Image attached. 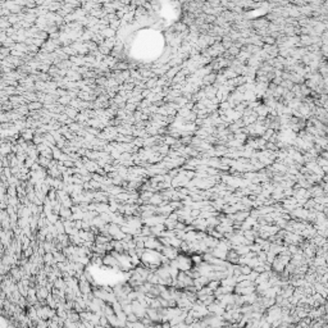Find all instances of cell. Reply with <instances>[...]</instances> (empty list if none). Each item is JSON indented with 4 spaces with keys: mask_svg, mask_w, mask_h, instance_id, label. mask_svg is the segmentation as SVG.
I'll return each mask as SVG.
<instances>
[{
    "mask_svg": "<svg viewBox=\"0 0 328 328\" xmlns=\"http://www.w3.org/2000/svg\"><path fill=\"white\" fill-rule=\"evenodd\" d=\"M41 107V103H31V104H28V108L30 109H37V108H40Z\"/></svg>",
    "mask_w": 328,
    "mask_h": 328,
    "instance_id": "cell-14",
    "label": "cell"
},
{
    "mask_svg": "<svg viewBox=\"0 0 328 328\" xmlns=\"http://www.w3.org/2000/svg\"><path fill=\"white\" fill-rule=\"evenodd\" d=\"M127 320L128 322H132V323H135V322H139L140 320V318L136 315V314H129V315H127Z\"/></svg>",
    "mask_w": 328,
    "mask_h": 328,
    "instance_id": "cell-10",
    "label": "cell"
},
{
    "mask_svg": "<svg viewBox=\"0 0 328 328\" xmlns=\"http://www.w3.org/2000/svg\"><path fill=\"white\" fill-rule=\"evenodd\" d=\"M95 328H107V327H103V325H100V324H99V325H96Z\"/></svg>",
    "mask_w": 328,
    "mask_h": 328,
    "instance_id": "cell-15",
    "label": "cell"
},
{
    "mask_svg": "<svg viewBox=\"0 0 328 328\" xmlns=\"http://www.w3.org/2000/svg\"><path fill=\"white\" fill-rule=\"evenodd\" d=\"M123 311L127 314V315H129V314H132L134 313V308H132V303L131 304H127V305H124L123 306Z\"/></svg>",
    "mask_w": 328,
    "mask_h": 328,
    "instance_id": "cell-9",
    "label": "cell"
},
{
    "mask_svg": "<svg viewBox=\"0 0 328 328\" xmlns=\"http://www.w3.org/2000/svg\"><path fill=\"white\" fill-rule=\"evenodd\" d=\"M67 117H71V118H76L77 116V110L76 109H67Z\"/></svg>",
    "mask_w": 328,
    "mask_h": 328,
    "instance_id": "cell-11",
    "label": "cell"
},
{
    "mask_svg": "<svg viewBox=\"0 0 328 328\" xmlns=\"http://www.w3.org/2000/svg\"><path fill=\"white\" fill-rule=\"evenodd\" d=\"M53 254H54V259H55V261H57V264H58V263H64V261L68 260L67 256L63 254V251H55V253H53Z\"/></svg>",
    "mask_w": 328,
    "mask_h": 328,
    "instance_id": "cell-7",
    "label": "cell"
},
{
    "mask_svg": "<svg viewBox=\"0 0 328 328\" xmlns=\"http://www.w3.org/2000/svg\"><path fill=\"white\" fill-rule=\"evenodd\" d=\"M68 320H71L72 323H78V322H81V315H79V313H77V311H74V310L68 311Z\"/></svg>",
    "mask_w": 328,
    "mask_h": 328,
    "instance_id": "cell-6",
    "label": "cell"
},
{
    "mask_svg": "<svg viewBox=\"0 0 328 328\" xmlns=\"http://www.w3.org/2000/svg\"><path fill=\"white\" fill-rule=\"evenodd\" d=\"M67 282L64 281V278H58V280L54 282V288H58V290H60V291H63V292H65V290H67Z\"/></svg>",
    "mask_w": 328,
    "mask_h": 328,
    "instance_id": "cell-5",
    "label": "cell"
},
{
    "mask_svg": "<svg viewBox=\"0 0 328 328\" xmlns=\"http://www.w3.org/2000/svg\"><path fill=\"white\" fill-rule=\"evenodd\" d=\"M100 325H103V327H109V325H110L109 322H108V318H107L105 315H103V317L100 318Z\"/></svg>",
    "mask_w": 328,
    "mask_h": 328,
    "instance_id": "cell-12",
    "label": "cell"
},
{
    "mask_svg": "<svg viewBox=\"0 0 328 328\" xmlns=\"http://www.w3.org/2000/svg\"><path fill=\"white\" fill-rule=\"evenodd\" d=\"M177 263H178V269L181 272H189L192 267V259L185 256V255H178L177 258Z\"/></svg>",
    "mask_w": 328,
    "mask_h": 328,
    "instance_id": "cell-1",
    "label": "cell"
},
{
    "mask_svg": "<svg viewBox=\"0 0 328 328\" xmlns=\"http://www.w3.org/2000/svg\"><path fill=\"white\" fill-rule=\"evenodd\" d=\"M96 211L99 214H103V213H109L110 211V206L108 203H96Z\"/></svg>",
    "mask_w": 328,
    "mask_h": 328,
    "instance_id": "cell-4",
    "label": "cell"
},
{
    "mask_svg": "<svg viewBox=\"0 0 328 328\" xmlns=\"http://www.w3.org/2000/svg\"><path fill=\"white\" fill-rule=\"evenodd\" d=\"M46 303H47V305L50 306V308H53V309H57L58 308V301L54 299V296H53V293H50L47 296V299H46Z\"/></svg>",
    "mask_w": 328,
    "mask_h": 328,
    "instance_id": "cell-8",
    "label": "cell"
},
{
    "mask_svg": "<svg viewBox=\"0 0 328 328\" xmlns=\"http://www.w3.org/2000/svg\"><path fill=\"white\" fill-rule=\"evenodd\" d=\"M146 325L141 322V320H139V322H135V323H132V328H145Z\"/></svg>",
    "mask_w": 328,
    "mask_h": 328,
    "instance_id": "cell-13",
    "label": "cell"
},
{
    "mask_svg": "<svg viewBox=\"0 0 328 328\" xmlns=\"http://www.w3.org/2000/svg\"><path fill=\"white\" fill-rule=\"evenodd\" d=\"M49 295H50V292H49V291L46 290V287L40 286V285L36 286V296H37L39 301H41V300H46Z\"/></svg>",
    "mask_w": 328,
    "mask_h": 328,
    "instance_id": "cell-3",
    "label": "cell"
},
{
    "mask_svg": "<svg viewBox=\"0 0 328 328\" xmlns=\"http://www.w3.org/2000/svg\"><path fill=\"white\" fill-rule=\"evenodd\" d=\"M161 254L164 255V256H167L169 260H174V259H177L178 258V250L176 249V248H172V246H168V248H164L163 250H161Z\"/></svg>",
    "mask_w": 328,
    "mask_h": 328,
    "instance_id": "cell-2",
    "label": "cell"
}]
</instances>
